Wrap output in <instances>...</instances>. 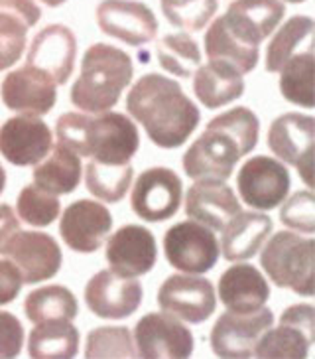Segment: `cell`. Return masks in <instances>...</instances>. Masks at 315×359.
<instances>
[{
    "instance_id": "52a82bcc",
    "label": "cell",
    "mask_w": 315,
    "mask_h": 359,
    "mask_svg": "<svg viewBox=\"0 0 315 359\" xmlns=\"http://www.w3.org/2000/svg\"><path fill=\"white\" fill-rule=\"evenodd\" d=\"M315 339V308L294 304L280 316V326L266 330L256 341L254 355L270 359H305Z\"/></svg>"
},
{
    "instance_id": "9a60e30c",
    "label": "cell",
    "mask_w": 315,
    "mask_h": 359,
    "mask_svg": "<svg viewBox=\"0 0 315 359\" xmlns=\"http://www.w3.org/2000/svg\"><path fill=\"white\" fill-rule=\"evenodd\" d=\"M113 215L103 203L94 200H77L65 208L59 222L63 243L77 253L99 251L111 235Z\"/></svg>"
},
{
    "instance_id": "603a6c76",
    "label": "cell",
    "mask_w": 315,
    "mask_h": 359,
    "mask_svg": "<svg viewBox=\"0 0 315 359\" xmlns=\"http://www.w3.org/2000/svg\"><path fill=\"white\" fill-rule=\"evenodd\" d=\"M286 16L282 0H234L223 22L242 43L258 48Z\"/></svg>"
},
{
    "instance_id": "8d00e7d4",
    "label": "cell",
    "mask_w": 315,
    "mask_h": 359,
    "mask_svg": "<svg viewBox=\"0 0 315 359\" xmlns=\"http://www.w3.org/2000/svg\"><path fill=\"white\" fill-rule=\"evenodd\" d=\"M166 20L188 32H200L217 12V0H162Z\"/></svg>"
},
{
    "instance_id": "836d02e7",
    "label": "cell",
    "mask_w": 315,
    "mask_h": 359,
    "mask_svg": "<svg viewBox=\"0 0 315 359\" xmlns=\"http://www.w3.org/2000/svg\"><path fill=\"white\" fill-rule=\"evenodd\" d=\"M158 62L176 77H191L201 65V50L188 32L168 34L158 43Z\"/></svg>"
},
{
    "instance_id": "8fae6325",
    "label": "cell",
    "mask_w": 315,
    "mask_h": 359,
    "mask_svg": "<svg viewBox=\"0 0 315 359\" xmlns=\"http://www.w3.org/2000/svg\"><path fill=\"white\" fill-rule=\"evenodd\" d=\"M136 355L142 359H186L193 353V334L178 318L150 312L134 327Z\"/></svg>"
},
{
    "instance_id": "5bb4252c",
    "label": "cell",
    "mask_w": 315,
    "mask_h": 359,
    "mask_svg": "<svg viewBox=\"0 0 315 359\" xmlns=\"http://www.w3.org/2000/svg\"><path fill=\"white\" fill-rule=\"evenodd\" d=\"M4 255L20 271L22 283L38 285L50 280L62 269V249L52 235L40 231H18L10 239Z\"/></svg>"
},
{
    "instance_id": "d4e9b609",
    "label": "cell",
    "mask_w": 315,
    "mask_h": 359,
    "mask_svg": "<svg viewBox=\"0 0 315 359\" xmlns=\"http://www.w3.org/2000/svg\"><path fill=\"white\" fill-rule=\"evenodd\" d=\"M220 302L232 312H252L266 304L270 286L252 264H232L219 278Z\"/></svg>"
},
{
    "instance_id": "4316f807",
    "label": "cell",
    "mask_w": 315,
    "mask_h": 359,
    "mask_svg": "<svg viewBox=\"0 0 315 359\" xmlns=\"http://www.w3.org/2000/svg\"><path fill=\"white\" fill-rule=\"evenodd\" d=\"M52 156L42 160L34 168V184L42 190L65 196L77 190L81 182V158L75 154L71 148H67L62 142H57L52 148Z\"/></svg>"
},
{
    "instance_id": "7a4b0ae2",
    "label": "cell",
    "mask_w": 315,
    "mask_h": 359,
    "mask_svg": "<svg viewBox=\"0 0 315 359\" xmlns=\"http://www.w3.org/2000/svg\"><path fill=\"white\" fill-rule=\"evenodd\" d=\"M258 133V116L246 107H234L215 116L183 154L186 174L193 180H229L237 162L256 148Z\"/></svg>"
},
{
    "instance_id": "3957f363",
    "label": "cell",
    "mask_w": 315,
    "mask_h": 359,
    "mask_svg": "<svg viewBox=\"0 0 315 359\" xmlns=\"http://www.w3.org/2000/svg\"><path fill=\"white\" fill-rule=\"evenodd\" d=\"M57 142L103 164H128L138 152L136 125L122 113H65L55 125Z\"/></svg>"
},
{
    "instance_id": "277c9868",
    "label": "cell",
    "mask_w": 315,
    "mask_h": 359,
    "mask_svg": "<svg viewBox=\"0 0 315 359\" xmlns=\"http://www.w3.org/2000/svg\"><path fill=\"white\" fill-rule=\"evenodd\" d=\"M130 55L108 43H93L83 55L79 79L71 87V103L85 113H105L118 103L132 81Z\"/></svg>"
},
{
    "instance_id": "6da1fadb",
    "label": "cell",
    "mask_w": 315,
    "mask_h": 359,
    "mask_svg": "<svg viewBox=\"0 0 315 359\" xmlns=\"http://www.w3.org/2000/svg\"><path fill=\"white\" fill-rule=\"evenodd\" d=\"M126 111L160 148H179L200 125V109L178 81L158 74L142 75L126 97Z\"/></svg>"
},
{
    "instance_id": "7402d4cb",
    "label": "cell",
    "mask_w": 315,
    "mask_h": 359,
    "mask_svg": "<svg viewBox=\"0 0 315 359\" xmlns=\"http://www.w3.org/2000/svg\"><path fill=\"white\" fill-rule=\"evenodd\" d=\"M239 212L241 203L225 180L200 178L186 196V213L189 219L209 227L211 231H220Z\"/></svg>"
},
{
    "instance_id": "d6986e66",
    "label": "cell",
    "mask_w": 315,
    "mask_h": 359,
    "mask_svg": "<svg viewBox=\"0 0 315 359\" xmlns=\"http://www.w3.org/2000/svg\"><path fill=\"white\" fill-rule=\"evenodd\" d=\"M97 24L103 34L130 46L152 42L158 36L154 12L134 0H103L97 6Z\"/></svg>"
},
{
    "instance_id": "e575fe53",
    "label": "cell",
    "mask_w": 315,
    "mask_h": 359,
    "mask_svg": "<svg viewBox=\"0 0 315 359\" xmlns=\"http://www.w3.org/2000/svg\"><path fill=\"white\" fill-rule=\"evenodd\" d=\"M16 212L20 219L34 227H48L52 225L62 212V203L55 194L38 188L36 184H28L18 196Z\"/></svg>"
},
{
    "instance_id": "74e56055",
    "label": "cell",
    "mask_w": 315,
    "mask_h": 359,
    "mask_svg": "<svg viewBox=\"0 0 315 359\" xmlns=\"http://www.w3.org/2000/svg\"><path fill=\"white\" fill-rule=\"evenodd\" d=\"M28 26L14 14L0 12V72L16 64L26 48Z\"/></svg>"
},
{
    "instance_id": "4dcf8cb0",
    "label": "cell",
    "mask_w": 315,
    "mask_h": 359,
    "mask_svg": "<svg viewBox=\"0 0 315 359\" xmlns=\"http://www.w3.org/2000/svg\"><path fill=\"white\" fill-rule=\"evenodd\" d=\"M280 93L294 105L314 109V46L294 53L280 69Z\"/></svg>"
},
{
    "instance_id": "44dd1931",
    "label": "cell",
    "mask_w": 315,
    "mask_h": 359,
    "mask_svg": "<svg viewBox=\"0 0 315 359\" xmlns=\"http://www.w3.org/2000/svg\"><path fill=\"white\" fill-rule=\"evenodd\" d=\"M77 57V38L63 24H50L36 34L28 50V65L40 67L57 85L71 77Z\"/></svg>"
},
{
    "instance_id": "9c48e42d",
    "label": "cell",
    "mask_w": 315,
    "mask_h": 359,
    "mask_svg": "<svg viewBox=\"0 0 315 359\" xmlns=\"http://www.w3.org/2000/svg\"><path fill=\"white\" fill-rule=\"evenodd\" d=\"M274 326L270 308H258L252 312H225L211 330V348L215 355L227 359H244L254 355L256 341L266 330Z\"/></svg>"
},
{
    "instance_id": "f546056e",
    "label": "cell",
    "mask_w": 315,
    "mask_h": 359,
    "mask_svg": "<svg viewBox=\"0 0 315 359\" xmlns=\"http://www.w3.org/2000/svg\"><path fill=\"white\" fill-rule=\"evenodd\" d=\"M24 312L31 324H40L48 320H74L79 314L77 298L62 285L42 286L31 290L26 296Z\"/></svg>"
},
{
    "instance_id": "f6af8a7d",
    "label": "cell",
    "mask_w": 315,
    "mask_h": 359,
    "mask_svg": "<svg viewBox=\"0 0 315 359\" xmlns=\"http://www.w3.org/2000/svg\"><path fill=\"white\" fill-rule=\"evenodd\" d=\"M43 4H48V6H52V8H55V6H62L63 2H67V0H42Z\"/></svg>"
},
{
    "instance_id": "60d3db41",
    "label": "cell",
    "mask_w": 315,
    "mask_h": 359,
    "mask_svg": "<svg viewBox=\"0 0 315 359\" xmlns=\"http://www.w3.org/2000/svg\"><path fill=\"white\" fill-rule=\"evenodd\" d=\"M22 276L20 271L12 261H0V306L10 304L20 294Z\"/></svg>"
},
{
    "instance_id": "f35d334b",
    "label": "cell",
    "mask_w": 315,
    "mask_h": 359,
    "mask_svg": "<svg viewBox=\"0 0 315 359\" xmlns=\"http://www.w3.org/2000/svg\"><path fill=\"white\" fill-rule=\"evenodd\" d=\"M280 219L286 227L312 235L315 231V198L314 191L304 190L294 194L284 203Z\"/></svg>"
},
{
    "instance_id": "ffe728a7",
    "label": "cell",
    "mask_w": 315,
    "mask_h": 359,
    "mask_svg": "<svg viewBox=\"0 0 315 359\" xmlns=\"http://www.w3.org/2000/svg\"><path fill=\"white\" fill-rule=\"evenodd\" d=\"M156 261V239L142 225L120 227L106 243V263L116 275L136 278L150 273Z\"/></svg>"
},
{
    "instance_id": "ee69618b",
    "label": "cell",
    "mask_w": 315,
    "mask_h": 359,
    "mask_svg": "<svg viewBox=\"0 0 315 359\" xmlns=\"http://www.w3.org/2000/svg\"><path fill=\"white\" fill-rule=\"evenodd\" d=\"M4 186H6V172H4L2 164H0V194L4 191Z\"/></svg>"
},
{
    "instance_id": "7bdbcfd3",
    "label": "cell",
    "mask_w": 315,
    "mask_h": 359,
    "mask_svg": "<svg viewBox=\"0 0 315 359\" xmlns=\"http://www.w3.org/2000/svg\"><path fill=\"white\" fill-rule=\"evenodd\" d=\"M20 231V222L10 205H0V255H4L10 239Z\"/></svg>"
},
{
    "instance_id": "8992f818",
    "label": "cell",
    "mask_w": 315,
    "mask_h": 359,
    "mask_svg": "<svg viewBox=\"0 0 315 359\" xmlns=\"http://www.w3.org/2000/svg\"><path fill=\"white\" fill-rule=\"evenodd\" d=\"M314 140L315 118L302 113H286L274 118L266 137L274 156L294 166L309 190L314 188Z\"/></svg>"
},
{
    "instance_id": "bcb514c9",
    "label": "cell",
    "mask_w": 315,
    "mask_h": 359,
    "mask_svg": "<svg viewBox=\"0 0 315 359\" xmlns=\"http://www.w3.org/2000/svg\"><path fill=\"white\" fill-rule=\"evenodd\" d=\"M286 2H292V4H302L305 0H286Z\"/></svg>"
},
{
    "instance_id": "ac0fdd59",
    "label": "cell",
    "mask_w": 315,
    "mask_h": 359,
    "mask_svg": "<svg viewBox=\"0 0 315 359\" xmlns=\"http://www.w3.org/2000/svg\"><path fill=\"white\" fill-rule=\"evenodd\" d=\"M52 148V130L40 116H12L0 127V154L14 166H36Z\"/></svg>"
},
{
    "instance_id": "4fadbf2b",
    "label": "cell",
    "mask_w": 315,
    "mask_h": 359,
    "mask_svg": "<svg viewBox=\"0 0 315 359\" xmlns=\"http://www.w3.org/2000/svg\"><path fill=\"white\" fill-rule=\"evenodd\" d=\"M237 188L242 201L252 210H274L282 205L290 191V172L278 160L254 156L242 164Z\"/></svg>"
},
{
    "instance_id": "d590c367",
    "label": "cell",
    "mask_w": 315,
    "mask_h": 359,
    "mask_svg": "<svg viewBox=\"0 0 315 359\" xmlns=\"http://www.w3.org/2000/svg\"><path fill=\"white\" fill-rule=\"evenodd\" d=\"M85 358H136L130 330L125 326H103L87 338Z\"/></svg>"
},
{
    "instance_id": "d6a6232c",
    "label": "cell",
    "mask_w": 315,
    "mask_h": 359,
    "mask_svg": "<svg viewBox=\"0 0 315 359\" xmlns=\"http://www.w3.org/2000/svg\"><path fill=\"white\" fill-rule=\"evenodd\" d=\"M134 170L128 164H103L91 160L85 168V184L87 190L93 194L97 200L106 203H116L126 196V191L132 184Z\"/></svg>"
},
{
    "instance_id": "7c38bea8",
    "label": "cell",
    "mask_w": 315,
    "mask_h": 359,
    "mask_svg": "<svg viewBox=\"0 0 315 359\" xmlns=\"http://www.w3.org/2000/svg\"><path fill=\"white\" fill-rule=\"evenodd\" d=\"M162 312L189 324L207 322L217 308L215 288L207 278L193 275H172L158 290Z\"/></svg>"
},
{
    "instance_id": "cb8c5ba5",
    "label": "cell",
    "mask_w": 315,
    "mask_h": 359,
    "mask_svg": "<svg viewBox=\"0 0 315 359\" xmlns=\"http://www.w3.org/2000/svg\"><path fill=\"white\" fill-rule=\"evenodd\" d=\"M274 223L268 215L256 212H239L220 229V251L227 261H246L260 251L272 233Z\"/></svg>"
},
{
    "instance_id": "30bf717a",
    "label": "cell",
    "mask_w": 315,
    "mask_h": 359,
    "mask_svg": "<svg viewBox=\"0 0 315 359\" xmlns=\"http://www.w3.org/2000/svg\"><path fill=\"white\" fill-rule=\"evenodd\" d=\"M181 180L172 168L156 166L138 176L132 188L130 205L142 222H166L181 205Z\"/></svg>"
},
{
    "instance_id": "1f68e13d",
    "label": "cell",
    "mask_w": 315,
    "mask_h": 359,
    "mask_svg": "<svg viewBox=\"0 0 315 359\" xmlns=\"http://www.w3.org/2000/svg\"><path fill=\"white\" fill-rule=\"evenodd\" d=\"M314 30V20L305 14H295L288 22H284L282 28L274 34V38L266 48V64H264L266 72L278 74L302 43L312 42Z\"/></svg>"
},
{
    "instance_id": "2e32d148",
    "label": "cell",
    "mask_w": 315,
    "mask_h": 359,
    "mask_svg": "<svg viewBox=\"0 0 315 359\" xmlns=\"http://www.w3.org/2000/svg\"><path fill=\"white\" fill-rule=\"evenodd\" d=\"M2 103L20 115H48L57 101V83L40 67L24 65L4 77Z\"/></svg>"
},
{
    "instance_id": "b9f144b4",
    "label": "cell",
    "mask_w": 315,
    "mask_h": 359,
    "mask_svg": "<svg viewBox=\"0 0 315 359\" xmlns=\"http://www.w3.org/2000/svg\"><path fill=\"white\" fill-rule=\"evenodd\" d=\"M0 12L18 16L28 28L36 26L42 18V11L36 0H0Z\"/></svg>"
},
{
    "instance_id": "5b68a950",
    "label": "cell",
    "mask_w": 315,
    "mask_h": 359,
    "mask_svg": "<svg viewBox=\"0 0 315 359\" xmlns=\"http://www.w3.org/2000/svg\"><path fill=\"white\" fill-rule=\"evenodd\" d=\"M260 264L274 285L290 288L300 296L315 292V241L300 233L280 231L268 239L260 255Z\"/></svg>"
},
{
    "instance_id": "ab89813d",
    "label": "cell",
    "mask_w": 315,
    "mask_h": 359,
    "mask_svg": "<svg viewBox=\"0 0 315 359\" xmlns=\"http://www.w3.org/2000/svg\"><path fill=\"white\" fill-rule=\"evenodd\" d=\"M24 344V327L20 320L0 310V359L18 358Z\"/></svg>"
},
{
    "instance_id": "83f0119b",
    "label": "cell",
    "mask_w": 315,
    "mask_h": 359,
    "mask_svg": "<svg viewBox=\"0 0 315 359\" xmlns=\"http://www.w3.org/2000/svg\"><path fill=\"white\" fill-rule=\"evenodd\" d=\"M205 53H207L209 62L229 65L241 75L251 74L258 64V55H260L258 48L242 43L227 28V24L223 22V16L213 22L205 34Z\"/></svg>"
},
{
    "instance_id": "e0dca14e",
    "label": "cell",
    "mask_w": 315,
    "mask_h": 359,
    "mask_svg": "<svg viewBox=\"0 0 315 359\" xmlns=\"http://www.w3.org/2000/svg\"><path fill=\"white\" fill-rule=\"evenodd\" d=\"M142 285L136 278H128L101 271L85 286V302L97 318L122 320L132 316L142 302Z\"/></svg>"
},
{
    "instance_id": "f1b7e54d",
    "label": "cell",
    "mask_w": 315,
    "mask_h": 359,
    "mask_svg": "<svg viewBox=\"0 0 315 359\" xmlns=\"http://www.w3.org/2000/svg\"><path fill=\"white\" fill-rule=\"evenodd\" d=\"M79 349V332L71 320H48L36 324L28 338L34 359H71Z\"/></svg>"
},
{
    "instance_id": "484cf974",
    "label": "cell",
    "mask_w": 315,
    "mask_h": 359,
    "mask_svg": "<svg viewBox=\"0 0 315 359\" xmlns=\"http://www.w3.org/2000/svg\"><path fill=\"white\" fill-rule=\"evenodd\" d=\"M193 91L207 109H219L237 101L244 93V79L229 65L209 62L195 69Z\"/></svg>"
},
{
    "instance_id": "ba28073f",
    "label": "cell",
    "mask_w": 315,
    "mask_h": 359,
    "mask_svg": "<svg viewBox=\"0 0 315 359\" xmlns=\"http://www.w3.org/2000/svg\"><path fill=\"white\" fill-rule=\"evenodd\" d=\"M164 253L174 269L188 275H201L217 264L220 249L209 227L197 222H181L166 231Z\"/></svg>"
}]
</instances>
